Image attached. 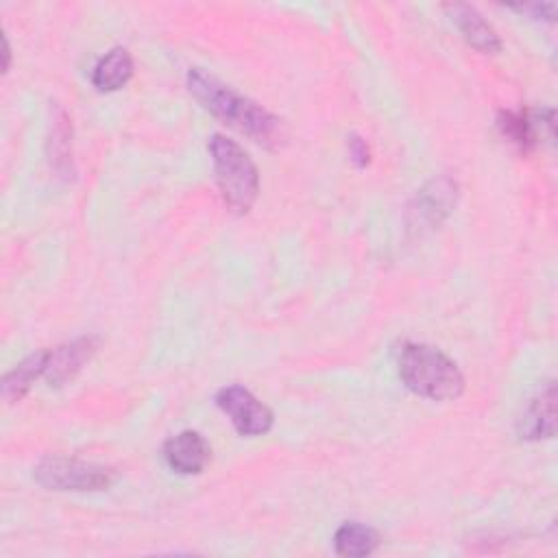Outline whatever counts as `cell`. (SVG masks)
<instances>
[{
    "label": "cell",
    "instance_id": "obj_6",
    "mask_svg": "<svg viewBox=\"0 0 558 558\" xmlns=\"http://www.w3.org/2000/svg\"><path fill=\"white\" fill-rule=\"evenodd\" d=\"M98 349V338L83 336L72 342H65L57 349L46 351V371L44 377L50 386H63L92 360Z\"/></svg>",
    "mask_w": 558,
    "mask_h": 558
},
{
    "label": "cell",
    "instance_id": "obj_13",
    "mask_svg": "<svg viewBox=\"0 0 558 558\" xmlns=\"http://www.w3.org/2000/svg\"><path fill=\"white\" fill-rule=\"evenodd\" d=\"M379 545V534L357 521L344 523L336 530L333 536V547L340 556H349V558H360V556H368L377 549Z\"/></svg>",
    "mask_w": 558,
    "mask_h": 558
},
{
    "label": "cell",
    "instance_id": "obj_5",
    "mask_svg": "<svg viewBox=\"0 0 558 558\" xmlns=\"http://www.w3.org/2000/svg\"><path fill=\"white\" fill-rule=\"evenodd\" d=\"M216 405L229 416L242 436H262L272 427V412L242 386H225L216 395Z\"/></svg>",
    "mask_w": 558,
    "mask_h": 558
},
{
    "label": "cell",
    "instance_id": "obj_3",
    "mask_svg": "<svg viewBox=\"0 0 558 558\" xmlns=\"http://www.w3.org/2000/svg\"><path fill=\"white\" fill-rule=\"evenodd\" d=\"M207 150L211 155L216 183L225 203L238 214L248 211L259 192V174L251 157L240 144L220 133L209 137Z\"/></svg>",
    "mask_w": 558,
    "mask_h": 558
},
{
    "label": "cell",
    "instance_id": "obj_8",
    "mask_svg": "<svg viewBox=\"0 0 558 558\" xmlns=\"http://www.w3.org/2000/svg\"><path fill=\"white\" fill-rule=\"evenodd\" d=\"M453 196H456V183H451L449 179H432L414 198V205L410 207V216L412 218V227L421 225V227H434L438 225L447 214L449 207L453 205Z\"/></svg>",
    "mask_w": 558,
    "mask_h": 558
},
{
    "label": "cell",
    "instance_id": "obj_10",
    "mask_svg": "<svg viewBox=\"0 0 558 558\" xmlns=\"http://www.w3.org/2000/svg\"><path fill=\"white\" fill-rule=\"evenodd\" d=\"M447 9L451 11V17L458 24L460 33L473 48H477L482 52H497L501 48L499 35L495 33V28L484 20V15L475 7L451 4Z\"/></svg>",
    "mask_w": 558,
    "mask_h": 558
},
{
    "label": "cell",
    "instance_id": "obj_1",
    "mask_svg": "<svg viewBox=\"0 0 558 558\" xmlns=\"http://www.w3.org/2000/svg\"><path fill=\"white\" fill-rule=\"evenodd\" d=\"M187 89L192 96L216 118L229 126L242 131L253 142L264 146H275L281 140V124L270 111H266L255 100L238 94L233 87L220 83L201 68L187 72Z\"/></svg>",
    "mask_w": 558,
    "mask_h": 558
},
{
    "label": "cell",
    "instance_id": "obj_11",
    "mask_svg": "<svg viewBox=\"0 0 558 558\" xmlns=\"http://www.w3.org/2000/svg\"><path fill=\"white\" fill-rule=\"evenodd\" d=\"M133 76V59L126 48L109 50L94 68L92 83L100 92H116Z\"/></svg>",
    "mask_w": 558,
    "mask_h": 558
},
{
    "label": "cell",
    "instance_id": "obj_2",
    "mask_svg": "<svg viewBox=\"0 0 558 558\" xmlns=\"http://www.w3.org/2000/svg\"><path fill=\"white\" fill-rule=\"evenodd\" d=\"M399 377L414 395L432 401L458 399L464 390V377L456 362L421 342H405L401 347Z\"/></svg>",
    "mask_w": 558,
    "mask_h": 558
},
{
    "label": "cell",
    "instance_id": "obj_4",
    "mask_svg": "<svg viewBox=\"0 0 558 558\" xmlns=\"http://www.w3.org/2000/svg\"><path fill=\"white\" fill-rule=\"evenodd\" d=\"M37 484L50 490H74V493H89V490H105L113 482V471L94 462H83L76 458H44L35 466Z\"/></svg>",
    "mask_w": 558,
    "mask_h": 558
},
{
    "label": "cell",
    "instance_id": "obj_14",
    "mask_svg": "<svg viewBox=\"0 0 558 558\" xmlns=\"http://www.w3.org/2000/svg\"><path fill=\"white\" fill-rule=\"evenodd\" d=\"M499 131L506 140H510L521 150H530L536 144V126L527 113L504 111L499 116Z\"/></svg>",
    "mask_w": 558,
    "mask_h": 558
},
{
    "label": "cell",
    "instance_id": "obj_9",
    "mask_svg": "<svg viewBox=\"0 0 558 558\" xmlns=\"http://www.w3.org/2000/svg\"><path fill=\"white\" fill-rule=\"evenodd\" d=\"M556 388L549 384L545 390H541L538 397L532 399L527 410L523 412L519 421V434L525 440H541L551 438L556 427Z\"/></svg>",
    "mask_w": 558,
    "mask_h": 558
},
{
    "label": "cell",
    "instance_id": "obj_15",
    "mask_svg": "<svg viewBox=\"0 0 558 558\" xmlns=\"http://www.w3.org/2000/svg\"><path fill=\"white\" fill-rule=\"evenodd\" d=\"M349 155L351 159L357 163V166H366L368 163V148H366V142L357 135H351L349 140Z\"/></svg>",
    "mask_w": 558,
    "mask_h": 558
},
{
    "label": "cell",
    "instance_id": "obj_16",
    "mask_svg": "<svg viewBox=\"0 0 558 558\" xmlns=\"http://www.w3.org/2000/svg\"><path fill=\"white\" fill-rule=\"evenodd\" d=\"M9 59H11V50H9V41L4 37V72L9 70Z\"/></svg>",
    "mask_w": 558,
    "mask_h": 558
},
{
    "label": "cell",
    "instance_id": "obj_7",
    "mask_svg": "<svg viewBox=\"0 0 558 558\" xmlns=\"http://www.w3.org/2000/svg\"><path fill=\"white\" fill-rule=\"evenodd\" d=\"M209 453L211 451L207 440L194 429H183L177 436L168 438V442L163 445V458L168 466L181 475L201 473L209 462Z\"/></svg>",
    "mask_w": 558,
    "mask_h": 558
},
{
    "label": "cell",
    "instance_id": "obj_12",
    "mask_svg": "<svg viewBox=\"0 0 558 558\" xmlns=\"http://www.w3.org/2000/svg\"><path fill=\"white\" fill-rule=\"evenodd\" d=\"M44 371H46V351L31 353L28 357H24L20 364H15V368H11L4 375V379H2V397L9 403L20 401L31 390L35 379L44 377Z\"/></svg>",
    "mask_w": 558,
    "mask_h": 558
}]
</instances>
